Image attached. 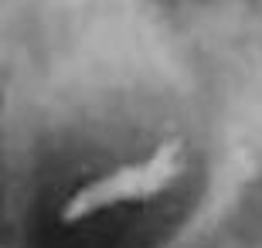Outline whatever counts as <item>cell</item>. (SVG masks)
I'll return each instance as SVG.
<instances>
[{"label":"cell","instance_id":"obj_1","mask_svg":"<svg viewBox=\"0 0 262 248\" xmlns=\"http://www.w3.org/2000/svg\"><path fill=\"white\" fill-rule=\"evenodd\" d=\"M262 197V0H0V248H222Z\"/></svg>","mask_w":262,"mask_h":248}]
</instances>
